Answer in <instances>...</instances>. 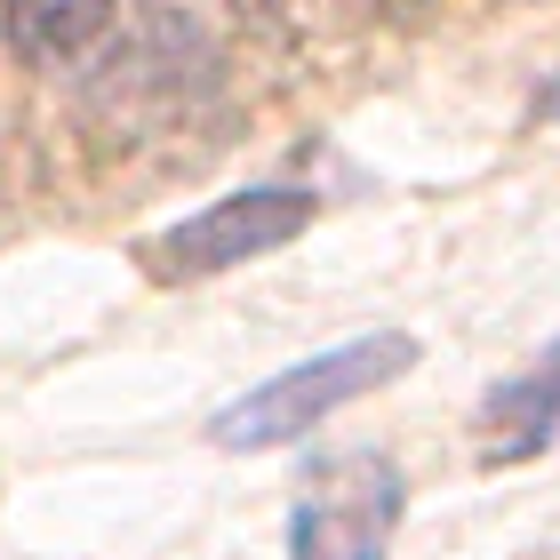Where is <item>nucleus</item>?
<instances>
[{"mask_svg":"<svg viewBox=\"0 0 560 560\" xmlns=\"http://www.w3.org/2000/svg\"><path fill=\"white\" fill-rule=\"evenodd\" d=\"M393 9H417V0H393Z\"/></svg>","mask_w":560,"mask_h":560,"instance_id":"nucleus-7","label":"nucleus"},{"mask_svg":"<svg viewBox=\"0 0 560 560\" xmlns=\"http://www.w3.org/2000/svg\"><path fill=\"white\" fill-rule=\"evenodd\" d=\"M113 24V0H0V33L24 65H72Z\"/></svg>","mask_w":560,"mask_h":560,"instance_id":"nucleus-5","label":"nucleus"},{"mask_svg":"<svg viewBox=\"0 0 560 560\" xmlns=\"http://www.w3.org/2000/svg\"><path fill=\"white\" fill-rule=\"evenodd\" d=\"M304 224H313V192L296 185H257V192H224L209 200L200 217H185L176 233H161L144 248L152 272L161 280H209V272H233L248 257H265V248L296 241Z\"/></svg>","mask_w":560,"mask_h":560,"instance_id":"nucleus-3","label":"nucleus"},{"mask_svg":"<svg viewBox=\"0 0 560 560\" xmlns=\"http://www.w3.org/2000/svg\"><path fill=\"white\" fill-rule=\"evenodd\" d=\"M537 120H560V72L545 81V96H537Z\"/></svg>","mask_w":560,"mask_h":560,"instance_id":"nucleus-6","label":"nucleus"},{"mask_svg":"<svg viewBox=\"0 0 560 560\" xmlns=\"http://www.w3.org/2000/svg\"><path fill=\"white\" fill-rule=\"evenodd\" d=\"M417 361V345L400 337V328H376V337H352L337 352H320V361H296L265 376L257 393H241L233 409H217V448H280V441H304L320 417H337L345 400H361L376 385H393L400 369Z\"/></svg>","mask_w":560,"mask_h":560,"instance_id":"nucleus-1","label":"nucleus"},{"mask_svg":"<svg viewBox=\"0 0 560 560\" xmlns=\"http://www.w3.org/2000/svg\"><path fill=\"white\" fill-rule=\"evenodd\" d=\"M552 424H560V337L480 400V448H489V465H528L552 441Z\"/></svg>","mask_w":560,"mask_h":560,"instance_id":"nucleus-4","label":"nucleus"},{"mask_svg":"<svg viewBox=\"0 0 560 560\" xmlns=\"http://www.w3.org/2000/svg\"><path fill=\"white\" fill-rule=\"evenodd\" d=\"M400 528V465L376 448H345L304 480L289 560H385Z\"/></svg>","mask_w":560,"mask_h":560,"instance_id":"nucleus-2","label":"nucleus"}]
</instances>
